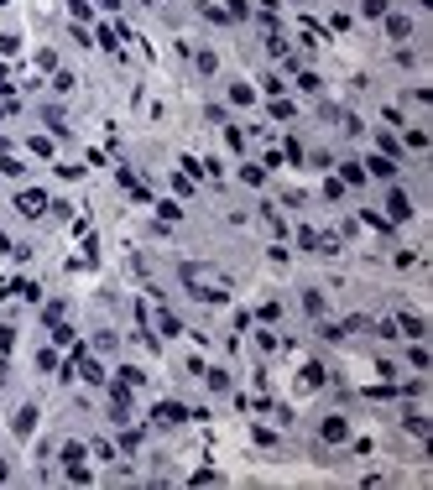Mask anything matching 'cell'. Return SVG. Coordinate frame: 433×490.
Segmentation results:
<instances>
[{
    "instance_id": "46",
    "label": "cell",
    "mask_w": 433,
    "mask_h": 490,
    "mask_svg": "<svg viewBox=\"0 0 433 490\" xmlns=\"http://www.w3.org/2000/svg\"><path fill=\"white\" fill-rule=\"evenodd\" d=\"M99 6H104V11H121V0H99Z\"/></svg>"
},
{
    "instance_id": "27",
    "label": "cell",
    "mask_w": 433,
    "mask_h": 490,
    "mask_svg": "<svg viewBox=\"0 0 433 490\" xmlns=\"http://www.w3.org/2000/svg\"><path fill=\"white\" fill-rule=\"evenodd\" d=\"M225 16L230 21H251V0H225Z\"/></svg>"
},
{
    "instance_id": "20",
    "label": "cell",
    "mask_w": 433,
    "mask_h": 490,
    "mask_svg": "<svg viewBox=\"0 0 433 490\" xmlns=\"http://www.w3.org/2000/svg\"><path fill=\"white\" fill-rule=\"evenodd\" d=\"M94 42H99L104 52H121V32H115V26H99V32H94Z\"/></svg>"
},
{
    "instance_id": "9",
    "label": "cell",
    "mask_w": 433,
    "mask_h": 490,
    "mask_svg": "<svg viewBox=\"0 0 433 490\" xmlns=\"http://www.w3.org/2000/svg\"><path fill=\"white\" fill-rule=\"evenodd\" d=\"M37 417H42V412H37V407H32V402H26V407H21V412H16V417H11V433H16V439H32V433H37Z\"/></svg>"
},
{
    "instance_id": "17",
    "label": "cell",
    "mask_w": 433,
    "mask_h": 490,
    "mask_svg": "<svg viewBox=\"0 0 433 490\" xmlns=\"http://www.w3.org/2000/svg\"><path fill=\"white\" fill-rule=\"evenodd\" d=\"M339 183H350V188H360V183H365V167H360V162H339Z\"/></svg>"
},
{
    "instance_id": "23",
    "label": "cell",
    "mask_w": 433,
    "mask_h": 490,
    "mask_svg": "<svg viewBox=\"0 0 433 490\" xmlns=\"http://www.w3.org/2000/svg\"><path fill=\"white\" fill-rule=\"evenodd\" d=\"M63 313H68V302H63V298H58V302H42V324H47V329L63 324Z\"/></svg>"
},
{
    "instance_id": "35",
    "label": "cell",
    "mask_w": 433,
    "mask_h": 490,
    "mask_svg": "<svg viewBox=\"0 0 433 490\" xmlns=\"http://www.w3.org/2000/svg\"><path fill=\"white\" fill-rule=\"evenodd\" d=\"M256 319H261V324H277V319H282V302H261Z\"/></svg>"
},
{
    "instance_id": "26",
    "label": "cell",
    "mask_w": 433,
    "mask_h": 490,
    "mask_svg": "<svg viewBox=\"0 0 433 490\" xmlns=\"http://www.w3.org/2000/svg\"><path fill=\"white\" fill-rule=\"evenodd\" d=\"M73 84H78V78H73L68 68H52V94H68Z\"/></svg>"
},
{
    "instance_id": "33",
    "label": "cell",
    "mask_w": 433,
    "mask_h": 490,
    "mask_svg": "<svg viewBox=\"0 0 433 490\" xmlns=\"http://www.w3.org/2000/svg\"><path fill=\"white\" fill-rule=\"evenodd\" d=\"M157 214H162V224H178V219H183V209L173 204V198H162V204H157Z\"/></svg>"
},
{
    "instance_id": "4",
    "label": "cell",
    "mask_w": 433,
    "mask_h": 490,
    "mask_svg": "<svg viewBox=\"0 0 433 490\" xmlns=\"http://www.w3.org/2000/svg\"><path fill=\"white\" fill-rule=\"evenodd\" d=\"M329 386V370H324L319 360H303V370H298V391H324Z\"/></svg>"
},
{
    "instance_id": "5",
    "label": "cell",
    "mask_w": 433,
    "mask_h": 490,
    "mask_svg": "<svg viewBox=\"0 0 433 490\" xmlns=\"http://www.w3.org/2000/svg\"><path fill=\"white\" fill-rule=\"evenodd\" d=\"M152 422H157V428H178V422H188V407H183V402H157Z\"/></svg>"
},
{
    "instance_id": "2",
    "label": "cell",
    "mask_w": 433,
    "mask_h": 490,
    "mask_svg": "<svg viewBox=\"0 0 433 490\" xmlns=\"http://www.w3.org/2000/svg\"><path fill=\"white\" fill-rule=\"evenodd\" d=\"M47 209H52V198H47L42 188H21V193H16V214H21V219H42Z\"/></svg>"
},
{
    "instance_id": "32",
    "label": "cell",
    "mask_w": 433,
    "mask_h": 490,
    "mask_svg": "<svg viewBox=\"0 0 433 490\" xmlns=\"http://www.w3.org/2000/svg\"><path fill=\"white\" fill-rule=\"evenodd\" d=\"M193 68H199V73H214V68H219V58L204 47V52H193Z\"/></svg>"
},
{
    "instance_id": "48",
    "label": "cell",
    "mask_w": 433,
    "mask_h": 490,
    "mask_svg": "<svg viewBox=\"0 0 433 490\" xmlns=\"http://www.w3.org/2000/svg\"><path fill=\"white\" fill-rule=\"evenodd\" d=\"M417 6H423V11H428V6H433V0H417Z\"/></svg>"
},
{
    "instance_id": "37",
    "label": "cell",
    "mask_w": 433,
    "mask_h": 490,
    "mask_svg": "<svg viewBox=\"0 0 433 490\" xmlns=\"http://www.w3.org/2000/svg\"><path fill=\"white\" fill-rule=\"evenodd\" d=\"M408 147H413V152L428 147V130H423V125H408Z\"/></svg>"
},
{
    "instance_id": "19",
    "label": "cell",
    "mask_w": 433,
    "mask_h": 490,
    "mask_svg": "<svg viewBox=\"0 0 433 490\" xmlns=\"http://www.w3.org/2000/svg\"><path fill=\"white\" fill-rule=\"evenodd\" d=\"M21 172H26V162H21V157L0 152V178H21Z\"/></svg>"
},
{
    "instance_id": "29",
    "label": "cell",
    "mask_w": 433,
    "mask_h": 490,
    "mask_svg": "<svg viewBox=\"0 0 433 490\" xmlns=\"http://www.w3.org/2000/svg\"><path fill=\"white\" fill-rule=\"evenodd\" d=\"M230 104H256V89L251 84H230Z\"/></svg>"
},
{
    "instance_id": "41",
    "label": "cell",
    "mask_w": 433,
    "mask_h": 490,
    "mask_svg": "<svg viewBox=\"0 0 433 490\" xmlns=\"http://www.w3.org/2000/svg\"><path fill=\"white\" fill-rule=\"evenodd\" d=\"M42 121H47V130H58V136L68 130V121H63V110H42Z\"/></svg>"
},
{
    "instance_id": "16",
    "label": "cell",
    "mask_w": 433,
    "mask_h": 490,
    "mask_svg": "<svg viewBox=\"0 0 433 490\" xmlns=\"http://www.w3.org/2000/svg\"><path fill=\"white\" fill-rule=\"evenodd\" d=\"M376 152H382V157H391V162H402V141L391 136V130H382V136H376Z\"/></svg>"
},
{
    "instance_id": "1",
    "label": "cell",
    "mask_w": 433,
    "mask_h": 490,
    "mask_svg": "<svg viewBox=\"0 0 433 490\" xmlns=\"http://www.w3.org/2000/svg\"><path fill=\"white\" fill-rule=\"evenodd\" d=\"M183 287H188L199 302H230V276L214 271V267H199V261L183 267Z\"/></svg>"
},
{
    "instance_id": "18",
    "label": "cell",
    "mask_w": 433,
    "mask_h": 490,
    "mask_svg": "<svg viewBox=\"0 0 433 490\" xmlns=\"http://www.w3.org/2000/svg\"><path fill=\"white\" fill-rule=\"evenodd\" d=\"M402 422H408V433H417V439H428V417L417 412V407H408V412H402Z\"/></svg>"
},
{
    "instance_id": "42",
    "label": "cell",
    "mask_w": 433,
    "mask_h": 490,
    "mask_svg": "<svg viewBox=\"0 0 433 490\" xmlns=\"http://www.w3.org/2000/svg\"><path fill=\"white\" fill-rule=\"evenodd\" d=\"M11 350H16V329L0 324V355H11Z\"/></svg>"
},
{
    "instance_id": "40",
    "label": "cell",
    "mask_w": 433,
    "mask_h": 490,
    "mask_svg": "<svg viewBox=\"0 0 433 490\" xmlns=\"http://www.w3.org/2000/svg\"><path fill=\"white\" fill-rule=\"evenodd\" d=\"M68 480L73 485H89V480H94V470H89V465H68Z\"/></svg>"
},
{
    "instance_id": "24",
    "label": "cell",
    "mask_w": 433,
    "mask_h": 490,
    "mask_svg": "<svg viewBox=\"0 0 433 490\" xmlns=\"http://www.w3.org/2000/svg\"><path fill=\"white\" fill-rule=\"evenodd\" d=\"M58 365H63V360H58V350H52V344H47V350H37V370H42V376H52Z\"/></svg>"
},
{
    "instance_id": "10",
    "label": "cell",
    "mask_w": 433,
    "mask_h": 490,
    "mask_svg": "<svg viewBox=\"0 0 433 490\" xmlns=\"http://www.w3.org/2000/svg\"><path fill=\"white\" fill-rule=\"evenodd\" d=\"M199 376H204V386L214 396H230V370L225 365H209V370H199Z\"/></svg>"
},
{
    "instance_id": "7",
    "label": "cell",
    "mask_w": 433,
    "mask_h": 490,
    "mask_svg": "<svg viewBox=\"0 0 433 490\" xmlns=\"http://www.w3.org/2000/svg\"><path fill=\"white\" fill-rule=\"evenodd\" d=\"M360 167H365V178H382V183H391V178H397V162H391V157H382V152H371Z\"/></svg>"
},
{
    "instance_id": "3",
    "label": "cell",
    "mask_w": 433,
    "mask_h": 490,
    "mask_svg": "<svg viewBox=\"0 0 433 490\" xmlns=\"http://www.w3.org/2000/svg\"><path fill=\"white\" fill-rule=\"evenodd\" d=\"M319 443H350V417H339V412H329V417H324L319 422Z\"/></svg>"
},
{
    "instance_id": "14",
    "label": "cell",
    "mask_w": 433,
    "mask_h": 490,
    "mask_svg": "<svg viewBox=\"0 0 433 490\" xmlns=\"http://www.w3.org/2000/svg\"><path fill=\"white\" fill-rule=\"evenodd\" d=\"M6 293H11V298H21V302H37V298H42V293H37V282H32V276H16V282H11Z\"/></svg>"
},
{
    "instance_id": "21",
    "label": "cell",
    "mask_w": 433,
    "mask_h": 490,
    "mask_svg": "<svg viewBox=\"0 0 433 490\" xmlns=\"http://www.w3.org/2000/svg\"><path fill=\"white\" fill-rule=\"evenodd\" d=\"M199 16L204 21H214V26H225L230 16H225V6H214V0H199Z\"/></svg>"
},
{
    "instance_id": "47",
    "label": "cell",
    "mask_w": 433,
    "mask_h": 490,
    "mask_svg": "<svg viewBox=\"0 0 433 490\" xmlns=\"http://www.w3.org/2000/svg\"><path fill=\"white\" fill-rule=\"evenodd\" d=\"M0 480H6V459H0Z\"/></svg>"
},
{
    "instance_id": "12",
    "label": "cell",
    "mask_w": 433,
    "mask_h": 490,
    "mask_svg": "<svg viewBox=\"0 0 433 490\" xmlns=\"http://www.w3.org/2000/svg\"><path fill=\"white\" fill-rule=\"evenodd\" d=\"M115 386H126V391H141V386H147V376H141L136 365H121V370H115Z\"/></svg>"
},
{
    "instance_id": "6",
    "label": "cell",
    "mask_w": 433,
    "mask_h": 490,
    "mask_svg": "<svg viewBox=\"0 0 433 490\" xmlns=\"http://www.w3.org/2000/svg\"><path fill=\"white\" fill-rule=\"evenodd\" d=\"M386 219H391V224L413 219V198L402 193V188H386Z\"/></svg>"
},
{
    "instance_id": "15",
    "label": "cell",
    "mask_w": 433,
    "mask_h": 490,
    "mask_svg": "<svg viewBox=\"0 0 433 490\" xmlns=\"http://www.w3.org/2000/svg\"><path fill=\"white\" fill-rule=\"evenodd\" d=\"M78 370H84L89 386H104V381H110V376H104V365H99V360H89V355H78Z\"/></svg>"
},
{
    "instance_id": "43",
    "label": "cell",
    "mask_w": 433,
    "mask_h": 490,
    "mask_svg": "<svg viewBox=\"0 0 433 490\" xmlns=\"http://www.w3.org/2000/svg\"><path fill=\"white\" fill-rule=\"evenodd\" d=\"M261 89H267V94H272V99H282V89H287V84H282V78H277V73H267V78H261Z\"/></svg>"
},
{
    "instance_id": "39",
    "label": "cell",
    "mask_w": 433,
    "mask_h": 490,
    "mask_svg": "<svg viewBox=\"0 0 433 490\" xmlns=\"http://www.w3.org/2000/svg\"><path fill=\"white\" fill-rule=\"evenodd\" d=\"M121 448H126V454H136V448H141V433L130 428V422H126V433H121Z\"/></svg>"
},
{
    "instance_id": "34",
    "label": "cell",
    "mask_w": 433,
    "mask_h": 490,
    "mask_svg": "<svg viewBox=\"0 0 433 490\" xmlns=\"http://www.w3.org/2000/svg\"><path fill=\"white\" fill-rule=\"evenodd\" d=\"M240 183H251V188H261V183H267V172H261L256 162H245V167H240Z\"/></svg>"
},
{
    "instance_id": "25",
    "label": "cell",
    "mask_w": 433,
    "mask_h": 490,
    "mask_svg": "<svg viewBox=\"0 0 433 490\" xmlns=\"http://www.w3.org/2000/svg\"><path fill=\"white\" fill-rule=\"evenodd\" d=\"M408 360H413V370H433V355L423 350V339H413V355H408Z\"/></svg>"
},
{
    "instance_id": "22",
    "label": "cell",
    "mask_w": 433,
    "mask_h": 490,
    "mask_svg": "<svg viewBox=\"0 0 433 490\" xmlns=\"http://www.w3.org/2000/svg\"><path fill=\"white\" fill-rule=\"evenodd\" d=\"M267 52L272 58H287V37L277 32V26H267Z\"/></svg>"
},
{
    "instance_id": "8",
    "label": "cell",
    "mask_w": 433,
    "mask_h": 490,
    "mask_svg": "<svg viewBox=\"0 0 433 490\" xmlns=\"http://www.w3.org/2000/svg\"><path fill=\"white\" fill-rule=\"evenodd\" d=\"M391 329H397L402 339H423L428 334V324L417 319V313H391Z\"/></svg>"
},
{
    "instance_id": "30",
    "label": "cell",
    "mask_w": 433,
    "mask_h": 490,
    "mask_svg": "<svg viewBox=\"0 0 433 490\" xmlns=\"http://www.w3.org/2000/svg\"><path fill=\"white\" fill-rule=\"evenodd\" d=\"M303 313L308 319H324V293H303Z\"/></svg>"
},
{
    "instance_id": "36",
    "label": "cell",
    "mask_w": 433,
    "mask_h": 490,
    "mask_svg": "<svg viewBox=\"0 0 433 490\" xmlns=\"http://www.w3.org/2000/svg\"><path fill=\"white\" fill-rule=\"evenodd\" d=\"M157 329H162V334H183V324H178V313H157Z\"/></svg>"
},
{
    "instance_id": "13",
    "label": "cell",
    "mask_w": 433,
    "mask_h": 490,
    "mask_svg": "<svg viewBox=\"0 0 433 490\" xmlns=\"http://www.w3.org/2000/svg\"><path fill=\"white\" fill-rule=\"evenodd\" d=\"M58 459H63V470H68V465H84V459H89V448L78 443V439H68V443L58 448Z\"/></svg>"
},
{
    "instance_id": "45",
    "label": "cell",
    "mask_w": 433,
    "mask_h": 490,
    "mask_svg": "<svg viewBox=\"0 0 433 490\" xmlns=\"http://www.w3.org/2000/svg\"><path fill=\"white\" fill-rule=\"evenodd\" d=\"M298 245H303V250H319V230H308V224H303V230H298Z\"/></svg>"
},
{
    "instance_id": "31",
    "label": "cell",
    "mask_w": 433,
    "mask_h": 490,
    "mask_svg": "<svg viewBox=\"0 0 433 490\" xmlns=\"http://www.w3.org/2000/svg\"><path fill=\"white\" fill-rule=\"evenodd\" d=\"M386 11H391V6H386V0H360V16H371V21H382V16H386Z\"/></svg>"
},
{
    "instance_id": "44",
    "label": "cell",
    "mask_w": 433,
    "mask_h": 490,
    "mask_svg": "<svg viewBox=\"0 0 433 490\" xmlns=\"http://www.w3.org/2000/svg\"><path fill=\"white\" fill-rule=\"evenodd\" d=\"M68 11H73V21H89V16H94V6H89V0H68Z\"/></svg>"
},
{
    "instance_id": "11",
    "label": "cell",
    "mask_w": 433,
    "mask_h": 490,
    "mask_svg": "<svg viewBox=\"0 0 433 490\" xmlns=\"http://www.w3.org/2000/svg\"><path fill=\"white\" fill-rule=\"evenodd\" d=\"M382 26H386V37H391V42H408V37H413V21H408V16H397V11H386V16H382Z\"/></svg>"
},
{
    "instance_id": "38",
    "label": "cell",
    "mask_w": 433,
    "mask_h": 490,
    "mask_svg": "<svg viewBox=\"0 0 433 490\" xmlns=\"http://www.w3.org/2000/svg\"><path fill=\"white\" fill-rule=\"evenodd\" d=\"M225 141H230L235 152H245V130H240V125H230V121H225Z\"/></svg>"
},
{
    "instance_id": "28",
    "label": "cell",
    "mask_w": 433,
    "mask_h": 490,
    "mask_svg": "<svg viewBox=\"0 0 433 490\" xmlns=\"http://www.w3.org/2000/svg\"><path fill=\"white\" fill-rule=\"evenodd\" d=\"M298 89H303V94H319V89H324V78L313 73V68H303V73H298Z\"/></svg>"
}]
</instances>
